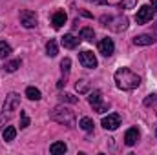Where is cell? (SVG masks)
Masks as SVG:
<instances>
[{
  "mask_svg": "<svg viewBox=\"0 0 157 155\" xmlns=\"http://www.w3.org/2000/svg\"><path fill=\"white\" fill-rule=\"evenodd\" d=\"M150 7H152V9L157 13V0H150Z\"/></svg>",
  "mask_w": 157,
  "mask_h": 155,
  "instance_id": "cell-29",
  "label": "cell"
},
{
  "mask_svg": "<svg viewBox=\"0 0 157 155\" xmlns=\"http://www.w3.org/2000/svg\"><path fill=\"white\" fill-rule=\"evenodd\" d=\"M70 66H71V60H70V59H64V60L60 62V70H62V73H64V75H68V73H70Z\"/></svg>",
  "mask_w": 157,
  "mask_h": 155,
  "instance_id": "cell-26",
  "label": "cell"
},
{
  "mask_svg": "<svg viewBox=\"0 0 157 155\" xmlns=\"http://www.w3.org/2000/svg\"><path fill=\"white\" fill-rule=\"evenodd\" d=\"M75 88H77L78 93H86L90 89V84H88V80H78L77 84H75Z\"/></svg>",
  "mask_w": 157,
  "mask_h": 155,
  "instance_id": "cell-24",
  "label": "cell"
},
{
  "mask_svg": "<svg viewBox=\"0 0 157 155\" xmlns=\"http://www.w3.org/2000/svg\"><path fill=\"white\" fill-rule=\"evenodd\" d=\"M78 60H80L82 68H88V70L97 68V59H95V55H93L91 51H88V49H84V51L78 53Z\"/></svg>",
  "mask_w": 157,
  "mask_h": 155,
  "instance_id": "cell-4",
  "label": "cell"
},
{
  "mask_svg": "<svg viewBox=\"0 0 157 155\" xmlns=\"http://www.w3.org/2000/svg\"><path fill=\"white\" fill-rule=\"evenodd\" d=\"M62 46L68 47V49H73V47H77L78 46V39L77 37H73L71 33H68V35L62 37Z\"/></svg>",
  "mask_w": 157,
  "mask_h": 155,
  "instance_id": "cell-13",
  "label": "cell"
},
{
  "mask_svg": "<svg viewBox=\"0 0 157 155\" xmlns=\"http://www.w3.org/2000/svg\"><path fill=\"white\" fill-rule=\"evenodd\" d=\"M26 97H28L29 100H39L40 97H42V93H40V89L33 88V86H29V88L26 89Z\"/></svg>",
  "mask_w": 157,
  "mask_h": 155,
  "instance_id": "cell-18",
  "label": "cell"
},
{
  "mask_svg": "<svg viewBox=\"0 0 157 155\" xmlns=\"http://www.w3.org/2000/svg\"><path fill=\"white\" fill-rule=\"evenodd\" d=\"M80 39L86 40V42H91V40L95 39V31L91 28H82L80 29Z\"/></svg>",
  "mask_w": 157,
  "mask_h": 155,
  "instance_id": "cell-20",
  "label": "cell"
},
{
  "mask_svg": "<svg viewBox=\"0 0 157 155\" xmlns=\"http://www.w3.org/2000/svg\"><path fill=\"white\" fill-rule=\"evenodd\" d=\"M20 106V95L18 93H9L6 97V102H4V112H15L17 108Z\"/></svg>",
  "mask_w": 157,
  "mask_h": 155,
  "instance_id": "cell-6",
  "label": "cell"
},
{
  "mask_svg": "<svg viewBox=\"0 0 157 155\" xmlns=\"http://www.w3.org/2000/svg\"><path fill=\"white\" fill-rule=\"evenodd\" d=\"M66 18H68V17H66V13H64V11H57V13L53 15V18H51L53 28H55V29H60V28L66 24Z\"/></svg>",
  "mask_w": 157,
  "mask_h": 155,
  "instance_id": "cell-11",
  "label": "cell"
},
{
  "mask_svg": "<svg viewBox=\"0 0 157 155\" xmlns=\"http://www.w3.org/2000/svg\"><path fill=\"white\" fill-rule=\"evenodd\" d=\"M155 28H157V26H155Z\"/></svg>",
  "mask_w": 157,
  "mask_h": 155,
  "instance_id": "cell-31",
  "label": "cell"
},
{
  "mask_svg": "<svg viewBox=\"0 0 157 155\" xmlns=\"http://www.w3.org/2000/svg\"><path fill=\"white\" fill-rule=\"evenodd\" d=\"M18 68H20V59L9 60V62H6V64H4V70H6L7 73H13V71H17Z\"/></svg>",
  "mask_w": 157,
  "mask_h": 155,
  "instance_id": "cell-19",
  "label": "cell"
},
{
  "mask_svg": "<svg viewBox=\"0 0 157 155\" xmlns=\"http://www.w3.org/2000/svg\"><path fill=\"white\" fill-rule=\"evenodd\" d=\"M135 2H137V0H124V2H121V7H122V9H124V7H132Z\"/></svg>",
  "mask_w": 157,
  "mask_h": 155,
  "instance_id": "cell-28",
  "label": "cell"
},
{
  "mask_svg": "<svg viewBox=\"0 0 157 155\" xmlns=\"http://www.w3.org/2000/svg\"><path fill=\"white\" fill-rule=\"evenodd\" d=\"M49 117H51V120H55V122H59L62 126H68V128L75 126V113L66 106H55L51 110Z\"/></svg>",
  "mask_w": 157,
  "mask_h": 155,
  "instance_id": "cell-2",
  "label": "cell"
},
{
  "mask_svg": "<svg viewBox=\"0 0 157 155\" xmlns=\"http://www.w3.org/2000/svg\"><path fill=\"white\" fill-rule=\"evenodd\" d=\"M20 24L24 26V28H28V29H31V28H35L37 26V15L33 13V11H22L20 13Z\"/></svg>",
  "mask_w": 157,
  "mask_h": 155,
  "instance_id": "cell-5",
  "label": "cell"
},
{
  "mask_svg": "<svg viewBox=\"0 0 157 155\" xmlns=\"http://www.w3.org/2000/svg\"><path fill=\"white\" fill-rule=\"evenodd\" d=\"M88 100H90V104L93 106V110H95L97 113H104V112H108V104L102 102V93H101L99 89L91 91L90 97H88Z\"/></svg>",
  "mask_w": 157,
  "mask_h": 155,
  "instance_id": "cell-3",
  "label": "cell"
},
{
  "mask_svg": "<svg viewBox=\"0 0 157 155\" xmlns=\"http://www.w3.org/2000/svg\"><path fill=\"white\" fill-rule=\"evenodd\" d=\"M90 2H95V4H106V0H90Z\"/></svg>",
  "mask_w": 157,
  "mask_h": 155,
  "instance_id": "cell-30",
  "label": "cell"
},
{
  "mask_svg": "<svg viewBox=\"0 0 157 155\" xmlns=\"http://www.w3.org/2000/svg\"><path fill=\"white\" fill-rule=\"evenodd\" d=\"M60 100H62V102H68V104H77L78 102V99L75 95H71V93H64V95L60 97Z\"/></svg>",
  "mask_w": 157,
  "mask_h": 155,
  "instance_id": "cell-23",
  "label": "cell"
},
{
  "mask_svg": "<svg viewBox=\"0 0 157 155\" xmlns=\"http://www.w3.org/2000/svg\"><path fill=\"white\" fill-rule=\"evenodd\" d=\"M101 124H102L104 130H117L119 126H121V115L119 113H110L108 117L102 119Z\"/></svg>",
  "mask_w": 157,
  "mask_h": 155,
  "instance_id": "cell-7",
  "label": "cell"
},
{
  "mask_svg": "<svg viewBox=\"0 0 157 155\" xmlns=\"http://www.w3.org/2000/svg\"><path fill=\"white\" fill-rule=\"evenodd\" d=\"M139 137H141L139 130H137V128H130V130L124 133V144H126V146H133V144H137Z\"/></svg>",
  "mask_w": 157,
  "mask_h": 155,
  "instance_id": "cell-10",
  "label": "cell"
},
{
  "mask_svg": "<svg viewBox=\"0 0 157 155\" xmlns=\"http://www.w3.org/2000/svg\"><path fill=\"white\" fill-rule=\"evenodd\" d=\"M2 137H4L6 142H11V141L17 137V130H15L13 126H6V130L2 131Z\"/></svg>",
  "mask_w": 157,
  "mask_h": 155,
  "instance_id": "cell-17",
  "label": "cell"
},
{
  "mask_svg": "<svg viewBox=\"0 0 157 155\" xmlns=\"http://www.w3.org/2000/svg\"><path fill=\"white\" fill-rule=\"evenodd\" d=\"M133 44L135 46H150V44H154V39L150 35H137L133 39Z\"/></svg>",
  "mask_w": 157,
  "mask_h": 155,
  "instance_id": "cell-14",
  "label": "cell"
},
{
  "mask_svg": "<svg viewBox=\"0 0 157 155\" xmlns=\"http://www.w3.org/2000/svg\"><path fill=\"white\" fill-rule=\"evenodd\" d=\"M29 126V117L26 115V112H20V128H28Z\"/></svg>",
  "mask_w": 157,
  "mask_h": 155,
  "instance_id": "cell-27",
  "label": "cell"
},
{
  "mask_svg": "<svg viewBox=\"0 0 157 155\" xmlns=\"http://www.w3.org/2000/svg\"><path fill=\"white\" fill-rule=\"evenodd\" d=\"M66 150H68V146L64 144V142H53L51 146H49V152L53 155H60V153H66Z\"/></svg>",
  "mask_w": 157,
  "mask_h": 155,
  "instance_id": "cell-15",
  "label": "cell"
},
{
  "mask_svg": "<svg viewBox=\"0 0 157 155\" xmlns=\"http://www.w3.org/2000/svg\"><path fill=\"white\" fill-rule=\"evenodd\" d=\"M46 53H48V57H55V55L59 53V46H57L55 40H49V42L46 44Z\"/></svg>",
  "mask_w": 157,
  "mask_h": 155,
  "instance_id": "cell-21",
  "label": "cell"
},
{
  "mask_svg": "<svg viewBox=\"0 0 157 155\" xmlns=\"http://www.w3.org/2000/svg\"><path fill=\"white\" fill-rule=\"evenodd\" d=\"M113 22L115 24H110V28L113 31H122V29L128 28V18L126 17H117V18H113Z\"/></svg>",
  "mask_w": 157,
  "mask_h": 155,
  "instance_id": "cell-12",
  "label": "cell"
},
{
  "mask_svg": "<svg viewBox=\"0 0 157 155\" xmlns=\"http://www.w3.org/2000/svg\"><path fill=\"white\" fill-rule=\"evenodd\" d=\"M144 106H157V93H152L144 99Z\"/></svg>",
  "mask_w": 157,
  "mask_h": 155,
  "instance_id": "cell-25",
  "label": "cell"
},
{
  "mask_svg": "<svg viewBox=\"0 0 157 155\" xmlns=\"http://www.w3.org/2000/svg\"><path fill=\"white\" fill-rule=\"evenodd\" d=\"M78 126H80V128H82L84 131L91 133V131H93V126H95V124H93V120H91L90 117H82V119H80V122H78Z\"/></svg>",
  "mask_w": 157,
  "mask_h": 155,
  "instance_id": "cell-16",
  "label": "cell"
},
{
  "mask_svg": "<svg viewBox=\"0 0 157 155\" xmlns=\"http://www.w3.org/2000/svg\"><path fill=\"white\" fill-rule=\"evenodd\" d=\"M11 53H13L11 46H9L7 42H4V40H2V42H0V57H2V59H6V57H9Z\"/></svg>",
  "mask_w": 157,
  "mask_h": 155,
  "instance_id": "cell-22",
  "label": "cell"
},
{
  "mask_svg": "<svg viewBox=\"0 0 157 155\" xmlns=\"http://www.w3.org/2000/svg\"><path fill=\"white\" fill-rule=\"evenodd\" d=\"M99 51L104 55V57H112L113 51H115V46H113V40L112 39H102L99 42Z\"/></svg>",
  "mask_w": 157,
  "mask_h": 155,
  "instance_id": "cell-9",
  "label": "cell"
},
{
  "mask_svg": "<svg viewBox=\"0 0 157 155\" xmlns=\"http://www.w3.org/2000/svg\"><path fill=\"white\" fill-rule=\"evenodd\" d=\"M152 13H154V9H152L150 6H141V7L137 9V15H135L137 24H146V22L152 18Z\"/></svg>",
  "mask_w": 157,
  "mask_h": 155,
  "instance_id": "cell-8",
  "label": "cell"
},
{
  "mask_svg": "<svg viewBox=\"0 0 157 155\" xmlns=\"http://www.w3.org/2000/svg\"><path fill=\"white\" fill-rule=\"evenodd\" d=\"M113 78H115V84H117L119 89H135L141 84V77L135 75L128 68H119L115 71V75H113Z\"/></svg>",
  "mask_w": 157,
  "mask_h": 155,
  "instance_id": "cell-1",
  "label": "cell"
}]
</instances>
